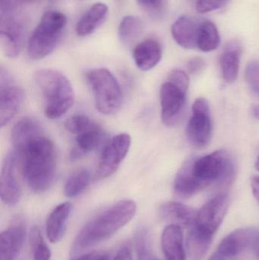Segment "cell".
Here are the masks:
<instances>
[{"label":"cell","mask_w":259,"mask_h":260,"mask_svg":"<svg viewBox=\"0 0 259 260\" xmlns=\"http://www.w3.org/2000/svg\"><path fill=\"white\" fill-rule=\"evenodd\" d=\"M13 151L21 162L23 177L32 191L46 192L56 174V152L53 142L44 133L33 138L19 151Z\"/></svg>","instance_id":"6da1fadb"},{"label":"cell","mask_w":259,"mask_h":260,"mask_svg":"<svg viewBox=\"0 0 259 260\" xmlns=\"http://www.w3.org/2000/svg\"><path fill=\"white\" fill-rule=\"evenodd\" d=\"M136 211V203L132 200L115 203L85 224L75 245L85 250L109 239L133 218Z\"/></svg>","instance_id":"7a4b0ae2"},{"label":"cell","mask_w":259,"mask_h":260,"mask_svg":"<svg viewBox=\"0 0 259 260\" xmlns=\"http://www.w3.org/2000/svg\"><path fill=\"white\" fill-rule=\"evenodd\" d=\"M34 82L44 98V111L48 118H59L72 107L75 102L72 85L60 72L38 70L34 74Z\"/></svg>","instance_id":"3957f363"},{"label":"cell","mask_w":259,"mask_h":260,"mask_svg":"<svg viewBox=\"0 0 259 260\" xmlns=\"http://www.w3.org/2000/svg\"><path fill=\"white\" fill-rule=\"evenodd\" d=\"M66 16L59 11L44 13L27 42V54L32 59H41L56 49L65 31Z\"/></svg>","instance_id":"277c9868"},{"label":"cell","mask_w":259,"mask_h":260,"mask_svg":"<svg viewBox=\"0 0 259 260\" xmlns=\"http://www.w3.org/2000/svg\"><path fill=\"white\" fill-rule=\"evenodd\" d=\"M193 175L206 188L211 184L226 186L235 177L236 165L226 150H218L199 158L193 163Z\"/></svg>","instance_id":"5b68a950"},{"label":"cell","mask_w":259,"mask_h":260,"mask_svg":"<svg viewBox=\"0 0 259 260\" xmlns=\"http://www.w3.org/2000/svg\"><path fill=\"white\" fill-rule=\"evenodd\" d=\"M86 79L92 91L96 108L105 115L118 112L123 94L120 83L114 74L106 69H93L86 73Z\"/></svg>","instance_id":"8992f818"},{"label":"cell","mask_w":259,"mask_h":260,"mask_svg":"<svg viewBox=\"0 0 259 260\" xmlns=\"http://www.w3.org/2000/svg\"><path fill=\"white\" fill-rule=\"evenodd\" d=\"M27 20L15 9L0 12V43L6 56L16 58L24 46L27 33Z\"/></svg>","instance_id":"52a82bcc"},{"label":"cell","mask_w":259,"mask_h":260,"mask_svg":"<svg viewBox=\"0 0 259 260\" xmlns=\"http://www.w3.org/2000/svg\"><path fill=\"white\" fill-rule=\"evenodd\" d=\"M24 93L7 69L0 70V124L7 125L18 114L24 102Z\"/></svg>","instance_id":"ba28073f"},{"label":"cell","mask_w":259,"mask_h":260,"mask_svg":"<svg viewBox=\"0 0 259 260\" xmlns=\"http://www.w3.org/2000/svg\"><path fill=\"white\" fill-rule=\"evenodd\" d=\"M130 145L131 137L126 133L117 135L106 142L97 165L96 177L104 179L113 175L127 155Z\"/></svg>","instance_id":"9c48e42d"},{"label":"cell","mask_w":259,"mask_h":260,"mask_svg":"<svg viewBox=\"0 0 259 260\" xmlns=\"http://www.w3.org/2000/svg\"><path fill=\"white\" fill-rule=\"evenodd\" d=\"M211 133L209 104L206 99H196L193 105V115L187 124V138L193 145L202 148L209 143Z\"/></svg>","instance_id":"30bf717a"},{"label":"cell","mask_w":259,"mask_h":260,"mask_svg":"<svg viewBox=\"0 0 259 260\" xmlns=\"http://www.w3.org/2000/svg\"><path fill=\"white\" fill-rule=\"evenodd\" d=\"M229 202L227 193L215 196L197 211L194 227L206 235L214 236L228 213Z\"/></svg>","instance_id":"8fae6325"},{"label":"cell","mask_w":259,"mask_h":260,"mask_svg":"<svg viewBox=\"0 0 259 260\" xmlns=\"http://www.w3.org/2000/svg\"><path fill=\"white\" fill-rule=\"evenodd\" d=\"M187 93L179 87L167 81L161 88V118L163 123L173 126L183 118L187 103Z\"/></svg>","instance_id":"7c38bea8"},{"label":"cell","mask_w":259,"mask_h":260,"mask_svg":"<svg viewBox=\"0 0 259 260\" xmlns=\"http://www.w3.org/2000/svg\"><path fill=\"white\" fill-rule=\"evenodd\" d=\"M27 235V224L18 215L0 235V260H15L19 255Z\"/></svg>","instance_id":"4fadbf2b"},{"label":"cell","mask_w":259,"mask_h":260,"mask_svg":"<svg viewBox=\"0 0 259 260\" xmlns=\"http://www.w3.org/2000/svg\"><path fill=\"white\" fill-rule=\"evenodd\" d=\"M18 157L12 151L3 160L1 171L0 196L3 203L9 206H16L21 197V189L16 174Z\"/></svg>","instance_id":"5bb4252c"},{"label":"cell","mask_w":259,"mask_h":260,"mask_svg":"<svg viewBox=\"0 0 259 260\" xmlns=\"http://www.w3.org/2000/svg\"><path fill=\"white\" fill-rule=\"evenodd\" d=\"M258 232L254 229H237L220 241L217 253L225 259L234 257L253 246Z\"/></svg>","instance_id":"9a60e30c"},{"label":"cell","mask_w":259,"mask_h":260,"mask_svg":"<svg viewBox=\"0 0 259 260\" xmlns=\"http://www.w3.org/2000/svg\"><path fill=\"white\" fill-rule=\"evenodd\" d=\"M160 217L169 224H174L182 229L194 227L197 211L187 205L177 202H167L160 206Z\"/></svg>","instance_id":"2e32d148"},{"label":"cell","mask_w":259,"mask_h":260,"mask_svg":"<svg viewBox=\"0 0 259 260\" xmlns=\"http://www.w3.org/2000/svg\"><path fill=\"white\" fill-rule=\"evenodd\" d=\"M161 242L166 260H187L182 228L168 224L163 231Z\"/></svg>","instance_id":"e0dca14e"},{"label":"cell","mask_w":259,"mask_h":260,"mask_svg":"<svg viewBox=\"0 0 259 260\" xmlns=\"http://www.w3.org/2000/svg\"><path fill=\"white\" fill-rule=\"evenodd\" d=\"M162 46L155 38H147L138 43L133 50L135 65L142 71L155 68L162 58Z\"/></svg>","instance_id":"ac0fdd59"},{"label":"cell","mask_w":259,"mask_h":260,"mask_svg":"<svg viewBox=\"0 0 259 260\" xmlns=\"http://www.w3.org/2000/svg\"><path fill=\"white\" fill-rule=\"evenodd\" d=\"M194 159L192 157L184 162L175 179V195L182 200L190 198L205 188L193 175L192 168Z\"/></svg>","instance_id":"d6986e66"},{"label":"cell","mask_w":259,"mask_h":260,"mask_svg":"<svg viewBox=\"0 0 259 260\" xmlns=\"http://www.w3.org/2000/svg\"><path fill=\"white\" fill-rule=\"evenodd\" d=\"M76 146L71 150V160H77L87 153L97 149L106 139V133L100 125L94 123L89 129L76 136Z\"/></svg>","instance_id":"ffe728a7"},{"label":"cell","mask_w":259,"mask_h":260,"mask_svg":"<svg viewBox=\"0 0 259 260\" xmlns=\"http://www.w3.org/2000/svg\"><path fill=\"white\" fill-rule=\"evenodd\" d=\"M72 205L68 202L56 206L49 215L46 223V234L50 242L55 244L63 238Z\"/></svg>","instance_id":"44dd1931"},{"label":"cell","mask_w":259,"mask_h":260,"mask_svg":"<svg viewBox=\"0 0 259 260\" xmlns=\"http://www.w3.org/2000/svg\"><path fill=\"white\" fill-rule=\"evenodd\" d=\"M241 53V44L238 41H230L224 47L220 56V67L225 82L231 83L238 77Z\"/></svg>","instance_id":"7402d4cb"},{"label":"cell","mask_w":259,"mask_h":260,"mask_svg":"<svg viewBox=\"0 0 259 260\" xmlns=\"http://www.w3.org/2000/svg\"><path fill=\"white\" fill-rule=\"evenodd\" d=\"M199 25L191 17H179L172 25V36L180 47L185 49L196 48Z\"/></svg>","instance_id":"603a6c76"},{"label":"cell","mask_w":259,"mask_h":260,"mask_svg":"<svg viewBox=\"0 0 259 260\" xmlns=\"http://www.w3.org/2000/svg\"><path fill=\"white\" fill-rule=\"evenodd\" d=\"M108 7L103 3H97L91 6L76 24V31L79 36L85 37L94 33L106 19Z\"/></svg>","instance_id":"cb8c5ba5"},{"label":"cell","mask_w":259,"mask_h":260,"mask_svg":"<svg viewBox=\"0 0 259 260\" xmlns=\"http://www.w3.org/2000/svg\"><path fill=\"white\" fill-rule=\"evenodd\" d=\"M41 124L31 117H24L17 122L12 131L14 151H18L33 138L43 134Z\"/></svg>","instance_id":"d4e9b609"},{"label":"cell","mask_w":259,"mask_h":260,"mask_svg":"<svg viewBox=\"0 0 259 260\" xmlns=\"http://www.w3.org/2000/svg\"><path fill=\"white\" fill-rule=\"evenodd\" d=\"M213 236L191 228L187 235V251L190 260H203L211 247Z\"/></svg>","instance_id":"484cf974"},{"label":"cell","mask_w":259,"mask_h":260,"mask_svg":"<svg viewBox=\"0 0 259 260\" xmlns=\"http://www.w3.org/2000/svg\"><path fill=\"white\" fill-rule=\"evenodd\" d=\"M218 30L214 23L204 21L199 23L197 35V47L203 52L215 50L220 45Z\"/></svg>","instance_id":"4316f807"},{"label":"cell","mask_w":259,"mask_h":260,"mask_svg":"<svg viewBox=\"0 0 259 260\" xmlns=\"http://www.w3.org/2000/svg\"><path fill=\"white\" fill-rule=\"evenodd\" d=\"M144 23L138 17L128 15L120 21L118 35L120 41L126 46L133 44L143 33Z\"/></svg>","instance_id":"83f0119b"},{"label":"cell","mask_w":259,"mask_h":260,"mask_svg":"<svg viewBox=\"0 0 259 260\" xmlns=\"http://www.w3.org/2000/svg\"><path fill=\"white\" fill-rule=\"evenodd\" d=\"M91 181V174L86 169H81L73 173L65 182L64 193L68 198L79 197L86 189Z\"/></svg>","instance_id":"f1b7e54d"},{"label":"cell","mask_w":259,"mask_h":260,"mask_svg":"<svg viewBox=\"0 0 259 260\" xmlns=\"http://www.w3.org/2000/svg\"><path fill=\"white\" fill-rule=\"evenodd\" d=\"M30 244L33 260L51 259V250L44 241L38 227H33L30 231Z\"/></svg>","instance_id":"f546056e"},{"label":"cell","mask_w":259,"mask_h":260,"mask_svg":"<svg viewBox=\"0 0 259 260\" xmlns=\"http://www.w3.org/2000/svg\"><path fill=\"white\" fill-rule=\"evenodd\" d=\"M95 123L94 120L83 114H76L66 120L65 129L69 133L77 136L85 130L89 129Z\"/></svg>","instance_id":"4dcf8cb0"},{"label":"cell","mask_w":259,"mask_h":260,"mask_svg":"<svg viewBox=\"0 0 259 260\" xmlns=\"http://www.w3.org/2000/svg\"><path fill=\"white\" fill-rule=\"evenodd\" d=\"M143 10L155 18L162 17L167 11V0H137Z\"/></svg>","instance_id":"1f68e13d"},{"label":"cell","mask_w":259,"mask_h":260,"mask_svg":"<svg viewBox=\"0 0 259 260\" xmlns=\"http://www.w3.org/2000/svg\"><path fill=\"white\" fill-rule=\"evenodd\" d=\"M245 78L252 92L259 97V61H252L248 64Z\"/></svg>","instance_id":"d6a6232c"},{"label":"cell","mask_w":259,"mask_h":260,"mask_svg":"<svg viewBox=\"0 0 259 260\" xmlns=\"http://www.w3.org/2000/svg\"><path fill=\"white\" fill-rule=\"evenodd\" d=\"M229 0H196V9L201 14L208 13L225 7Z\"/></svg>","instance_id":"836d02e7"},{"label":"cell","mask_w":259,"mask_h":260,"mask_svg":"<svg viewBox=\"0 0 259 260\" xmlns=\"http://www.w3.org/2000/svg\"><path fill=\"white\" fill-rule=\"evenodd\" d=\"M167 81L186 91H187L190 86V78L187 76V73L182 70H175L170 72Z\"/></svg>","instance_id":"e575fe53"},{"label":"cell","mask_w":259,"mask_h":260,"mask_svg":"<svg viewBox=\"0 0 259 260\" xmlns=\"http://www.w3.org/2000/svg\"><path fill=\"white\" fill-rule=\"evenodd\" d=\"M144 232H140L137 238V249L140 259L146 260L149 256V247L147 245V238Z\"/></svg>","instance_id":"d590c367"},{"label":"cell","mask_w":259,"mask_h":260,"mask_svg":"<svg viewBox=\"0 0 259 260\" xmlns=\"http://www.w3.org/2000/svg\"><path fill=\"white\" fill-rule=\"evenodd\" d=\"M38 1H41V0H0V12H6V11L15 9L18 4L34 3H38Z\"/></svg>","instance_id":"8d00e7d4"},{"label":"cell","mask_w":259,"mask_h":260,"mask_svg":"<svg viewBox=\"0 0 259 260\" xmlns=\"http://www.w3.org/2000/svg\"><path fill=\"white\" fill-rule=\"evenodd\" d=\"M205 67V60L201 57L192 58L187 63V70L190 74H197L203 70Z\"/></svg>","instance_id":"74e56055"},{"label":"cell","mask_w":259,"mask_h":260,"mask_svg":"<svg viewBox=\"0 0 259 260\" xmlns=\"http://www.w3.org/2000/svg\"><path fill=\"white\" fill-rule=\"evenodd\" d=\"M74 260H111V256L106 251H92L82 255Z\"/></svg>","instance_id":"f35d334b"},{"label":"cell","mask_w":259,"mask_h":260,"mask_svg":"<svg viewBox=\"0 0 259 260\" xmlns=\"http://www.w3.org/2000/svg\"><path fill=\"white\" fill-rule=\"evenodd\" d=\"M114 260H133L132 250L129 247H122Z\"/></svg>","instance_id":"ab89813d"},{"label":"cell","mask_w":259,"mask_h":260,"mask_svg":"<svg viewBox=\"0 0 259 260\" xmlns=\"http://www.w3.org/2000/svg\"><path fill=\"white\" fill-rule=\"evenodd\" d=\"M252 189L255 200L259 203V176H255L252 179Z\"/></svg>","instance_id":"60d3db41"},{"label":"cell","mask_w":259,"mask_h":260,"mask_svg":"<svg viewBox=\"0 0 259 260\" xmlns=\"http://www.w3.org/2000/svg\"><path fill=\"white\" fill-rule=\"evenodd\" d=\"M252 248H253L255 257L257 258V259L259 260V232L258 235H257L256 239H255V242H254L253 246H252Z\"/></svg>","instance_id":"b9f144b4"},{"label":"cell","mask_w":259,"mask_h":260,"mask_svg":"<svg viewBox=\"0 0 259 260\" xmlns=\"http://www.w3.org/2000/svg\"><path fill=\"white\" fill-rule=\"evenodd\" d=\"M208 260H225V258L216 252V253L213 254Z\"/></svg>","instance_id":"7bdbcfd3"},{"label":"cell","mask_w":259,"mask_h":260,"mask_svg":"<svg viewBox=\"0 0 259 260\" xmlns=\"http://www.w3.org/2000/svg\"><path fill=\"white\" fill-rule=\"evenodd\" d=\"M252 114H253L254 117L259 119V105L253 107V108H252Z\"/></svg>","instance_id":"ee69618b"},{"label":"cell","mask_w":259,"mask_h":260,"mask_svg":"<svg viewBox=\"0 0 259 260\" xmlns=\"http://www.w3.org/2000/svg\"><path fill=\"white\" fill-rule=\"evenodd\" d=\"M255 168H256V169L259 171V156L258 158H257L256 162H255Z\"/></svg>","instance_id":"f6af8a7d"}]
</instances>
